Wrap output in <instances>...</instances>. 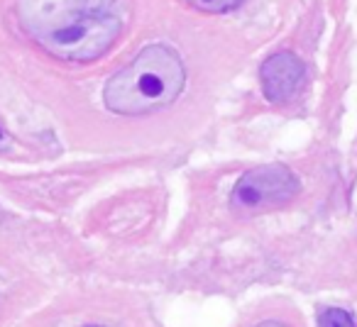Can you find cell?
Instances as JSON below:
<instances>
[{"instance_id": "1", "label": "cell", "mask_w": 357, "mask_h": 327, "mask_svg": "<svg viewBox=\"0 0 357 327\" xmlns=\"http://www.w3.org/2000/svg\"><path fill=\"white\" fill-rule=\"evenodd\" d=\"M22 30L54 59L86 64L123 35L128 0H17Z\"/></svg>"}, {"instance_id": "2", "label": "cell", "mask_w": 357, "mask_h": 327, "mask_svg": "<svg viewBox=\"0 0 357 327\" xmlns=\"http://www.w3.org/2000/svg\"><path fill=\"white\" fill-rule=\"evenodd\" d=\"M184 61L172 47L149 45L105 86V105L118 115H144L167 108L181 95Z\"/></svg>"}, {"instance_id": "3", "label": "cell", "mask_w": 357, "mask_h": 327, "mask_svg": "<svg viewBox=\"0 0 357 327\" xmlns=\"http://www.w3.org/2000/svg\"><path fill=\"white\" fill-rule=\"evenodd\" d=\"M298 191V181L282 164H267L250 169L235 184L230 203L238 210H264L291 200Z\"/></svg>"}, {"instance_id": "4", "label": "cell", "mask_w": 357, "mask_h": 327, "mask_svg": "<svg viewBox=\"0 0 357 327\" xmlns=\"http://www.w3.org/2000/svg\"><path fill=\"white\" fill-rule=\"evenodd\" d=\"M259 79H262V90L267 95V100L279 105L296 95V90L301 88L303 79H306V69H303L301 59L296 54L279 51V54L269 56L264 61Z\"/></svg>"}, {"instance_id": "5", "label": "cell", "mask_w": 357, "mask_h": 327, "mask_svg": "<svg viewBox=\"0 0 357 327\" xmlns=\"http://www.w3.org/2000/svg\"><path fill=\"white\" fill-rule=\"evenodd\" d=\"M186 3L204 13H228L235 10L238 6H243V0H186Z\"/></svg>"}, {"instance_id": "6", "label": "cell", "mask_w": 357, "mask_h": 327, "mask_svg": "<svg viewBox=\"0 0 357 327\" xmlns=\"http://www.w3.org/2000/svg\"><path fill=\"white\" fill-rule=\"evenodd\" d=\"M318 327H352V320L345 310H340V308H331V310L321 312Z\"/></svg>"}, {"instance_id": "7", "label": "cell", "mask_w": 357, "mask_h": 327, "mask_svg": "<svg viewBox=\"0 0 357 327\" xmlns=\"http://www.w3.org/2000/svg\"><path fill=\"white\" fill-rule=\"evenodd\" d=\"M257 327H287L284 322H277V320H267V322H259Z\"/></svg>"}, {"instance_id": "8", "label": "cell", "mask_w": 357, "mask_h": 327, "mask_svg": "<svg viewBox=\"0 0 357 327\" xmlns=\"http://www.w3.org/2000/svg\"><path fill=\"white\" fill-rule=\"evenodd\" d=\"M86 327H98V325H86Z\"/></svg>"}]
</instances>
